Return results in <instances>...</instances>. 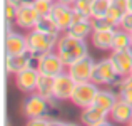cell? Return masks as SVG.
Segmentation results:
<instances>
[{
	"instance_id": "1",
	"label": "cell",
	"mask_w": 132,
	"mask_h": 126,
	"mask_svg": "<svg viewBox=\"0 0 132 126\" xmlns=\"http://www.w3.org/2000/svg\"><path fill=\"white\" fill-rule=\"evenodd\" d=\"M55 51H57L59 55L64 59V62H65L67 67L70 64H74L75 61L89 55V47H87V44H85V39L74 37L69 32H65L62 37H59Z\"/></svg>"
},
{
	"instance_id": "2",
	"label": "cell",
	"mask_w": 132,
	"mask_h": 126,
	"mask_svg": "<svg viewBox=\"0 0 132 126\" xmlns=\"http://www.w3.org/2000/svg\"><path fill=\"white\" fill-rule=\"evenodd\" d=\"M27 40H29V52L35 57H40V55L47 54L57 47L59 34H47L32 29L27 34Z\"/></svg>"
},
{
	"instance_id": "3",
	"label": "cell",
	"mask_w": 132,
	"mask_h": 126,
	"mask_svg": "<svg viewBox=\"0 0 132 126\" xmlns=\"http://www.w3.org/2000/svg\"><path fill=\"white\" fill-rule=\"evenodd\" d=\"M124 76H120L117 72V69L114 67V64L110 62V59H102V61L95 62V67L92 72V81L99 86H114V84L120 82Z\"/></svg>"
},
{
	"instance_id": "4",
	"label": "cell",
	"mask_w": 132,
	"mask_h": 126,
	"mask_svg": "<svg viewBox=\"0 0 132 126\" xmlns=\"http://www.w3.org/2000/svg\"><path fill=\"white\" fill-rule=\"evenodd\" d=\"M97 93H99V84H95L94 81H85V82H77L75 89L72 93L70 101L75 104L77 108L84 109V108L94 104Z\"/></svg>"
},
{
	"instance_id": "5",
	"label": "cell",
	"mask_w": 132,
	"mask_h": 126,
	"mask_svg": "<svg viewBox=\"0 0 132 126\" xmlns=\"http://www.w3.org/2000/svg\"><path fill=\"white\" fill-rule=\"evenodd\" d=\"M40 13L37 12L34 0H27V2L20 3L17 7V15H15V24L19 29L22 30H32L35 29V24L39 20Z\"/></svg>"
},
{
	"instance_id": "6",
	"label": "cell",
	"mask_w": 132,
	"mask_h": 126,
	"mask_svg": "<svg viewBox=\"0 0 132 126\" xmlns=\"http://www.w3.org/2000/svg\"><path fill=\"white\" fill-rule=\"evenodd\" d=\"M37 67H39L40 72L44 74H50V76H59L60 72H65V62L64 59L59 55L57 51H50L47 54L37 57Z\"/></svg>"
},
{
	"instance_id": "7",
	"label": "cell",
	"mask_w": 132,
	"mask_h": 126,
	"mask_svg": "<svg viewBox=\"0 0 132 126\" xmlns=\"http://www.w3.org/2000/svg\"><path fill=\"white\" fill-rule=\"evenodd\" d=\"M23 114L27 118H35V116H44L50 114V104L48 99L40 96L39 93H30V96L23 101Z\"/></svg>"
},
{
	"instance_id": "8",
	"label": "cell",
	"mask_w": 132,
	"mask_h": 126,
	"mask_svg": "<svg viewBox=\"0 0 132 126\" xmlns=\"http://www.w3.org/2000/svg\"><path fill=\"white\" fill-rule=\"evenodd\" d=\"M95 67V62L90 55L75 61L74 64H70L67 67V72L75 79V82H85V81H92V72Z\"/></svg>"
},
{
	"instance_id": "9",
	"label": "cell",
	"mask_w": 132,
	"mask_h": 126,
	"mask_svg": "<svg viewBox=\"0 0 132 126\" xmlns=\"http://www.w3.org/2000/svg\"><path fill=\"white\" fill-rule=\"evenodd\" d=\"M50 15L54 17L59 30H60V32H67L69 27L74 22V7L69 5V3H62V2H57V0H55Z\"/></svg>"
},
{
	"instance_id": "10",
	"label": "cell",
	"mask_w": 132,
	"mask_h": 126,
	"mask_svg": "<svg viewBox=\"0 0 132 126\" xmlns=\"http://www.w3.org/2000/svg\"><path fill=\"white\" fill-rule=\"evenodd\" d=\"M40 71L37 66H30V67L20 71L15 74V84L22 93H35L37 91V82H39Z\"/></svg>"
},
{
	"instance_id": "11",
	"label": "cell",
	"mask_w": 132,
	"mask_h": 126,
	"mask_svg": "<svg viewBox=\"0 0 132 126\" xmlns=\"http://www.w3.org/2000/svg\"><path fill=\"white\" fill-rule=\"evenodd\" d=\"M75 79L69 72H60L55 76L54 81V97L59 101H67L72 97V93L75 89Z\"/></svg>"
},
{
	"instance_id": "12",
	"label": "cell",
	"mask_w": 132,
	"mask_h": 126,
	"mask_svg": "<svg viewBox=\"0 0 132 126\" xmlns=\"http://www.w3.org/2000/svg\"><path fill=\"white\" fill-rule=\"evenodd\" d=\"M109 59L120 76H129L132 72V47L114 49L110 52Z\"/></svg>"
},
{
	"instance_id": "13",
	"label": "cell",
	"mask_w": 132,
	"mask_h": 126,
	"mask_svg": "<svg viewBox=\"0 0 132 126\" xmlns=\"http://www.w3.org/2000/svg\"><path fill=\"white\" fill-rule=\"evenodd\" d=\"M30 66H37V57L32 55L30 52L25 54H19V55H7L5 59V69L9 74H19L20 71L30 67Z\"/></svg>"
},
{
	"instance_id": "14",
	"label": "cell",
	"mask_w": 132,
	"mask_h": 126,
	"mask_svg": "<svg viewBox=\"0 0 132 126\" xmlns=\"http://www.w3.org/2000/svg\"><path fill=\"white\" fill-rule=\"evenodd\" d=\"M70 36L79 37V39H87L89 36H92L94 25H92V17H85L82 13L74 10V22L67 30Z\"/></svg>"
},
{
	"instance_id": "15",
	"label": "cell",
	"mask_w": 132,
	"mask_h": 126,
	"mask_svg": "<svg viewBox=\"0 0 132 126\" xmlns=\"http://www.w3.org/2000/svg\"><path fill=\"white\" fill-rule=\"evenodd\" d=\"M5 52L7 55H19L29 52V40L27 36L17 32H9L5 39Z\"/></svg>"
},
{
	"instance_id": "16",
	"label": "cell",
	"mask_w": 132,
	"mask_h": 126,
	"mask_svg": "<svg viewBox=\"0 0 132 126\" xmlns=\"http://www.w3.org/2000/svg\"><path fill=\"white\" fill-rule=\"evenodd\" d=\"M107 116L109 113L104 109H100L95 104H90V106L84 108L80 111V121L87 126H99V124H105L107 123Z\"/></svg>"
},
{
	"instance_id": "17",
	"label": "cell",
	"mask_w": 132,
	"mask_h": 126,
	"mask_svg": "<svg viewBox=\"0 0 132 126\" xmlns=\"http://www.w3.org/2000/svg\"><path fill=\"white\" fill-rule=\"evenodd\" d=\"M110 120L119 124H130L132 123V103H127L126 99H117L114 108L110 109Z\"/></svg>"
},
{
	"instance_id": "18",
	"label": "cell",
	"mask_w": 132,
	"mask_h": 126,
	"mask_svg": "<svg viewBox=\"0 0 132 126\" xmlns=\"http://www.w3.org/2000/svg\"><path fill=\"white\" fill-rule=\"evenodd\" d=\"M117 99H119V96L116 94V91H114L112 87H109V89H99L95 99H94V104L110 114V109H112L114 104L117 103Z\"/></svg>"
},
{
	"instance_id": "19",
	"label": "cell",
	"mask_w": 132,
	"mask_h": 126,
	"mask_svg": "<svg viewBox=\"0 0 132 126\" xmlns=\"http://www.w3.org/2000/svg\"><path fill=\"white\" fill-rule=\"evenodd\" d=\"M114 32L116 30H94L92 32V45L100 51H112V42H114Z\"/></svg>"
},
{
	"instance_id": "20",
	"label": "cell",
	"mask_w": 132,
	"mask_h": 126,
	"mask_svg": "<svg viewBox=\"0 0 132 126\" xmlns=\"http://www.w3.org/2000/svg\"><path fill=\"white\" fill-rule=\"evenodd\" d=\"M54 81H55V76H50V74H44V72H40L39 82H37V91H35V93H39L40 96L47 97V99L54 97Z\"/></svg>"
},
{
	"instance_id": "21",
	"label": "cell",
	"mask_w": 132,
	"mask_h": 126,
	"mask_svg": "<svg viewBox=\"0 0 132 126\" xmlns=\"http://www.w3.org/2000/svg\"><path fill=\"white\" fill-rule=\"evenodd\" d=\"M110 87L116 91V94L120 99H126L127 103H132V74L124 76L122 81L110 86Z\"/></svg>"
},
{
	"instance_id": "22",
	"label": "cell",
	"mask_w": 132,
	"mask_h": 126,
	"mask_svg": "<svg viewBox=\"0 0 132 126\" xmlns=\"http://www.w3.org/2000/svg\"><path fill=\"white\" fill-rule=\"evenodd\" d=\"M127 10H129L127 0H110V9H109V12H107V17L119 25L122 15L127 12Z\"/></svg>"
},
{
	"instance_id": "23",
	"label": "cell",
	"mask_w": 132,
	"mask_h": 126,
	"mask_svg": "<svg viewBox=\"0 0 132 126\" xmlns=\"http://www.w3.org/2000/svg\"><path fill=\"white\" fill-rule=\"evenodd\" d=\"M35 29L40 30V32H47V34H59L60 32L57 24H55V20H54V17H52L50 13L39 17V20H37V24H35Z\"/></svg>"
},
{
	"instance_id": "24",
	"label": "cell",
	"mask_w": 132,
	"mask_h": 126,
	"mask_svg": "<svg viewBox=\"0 0 132 126\" xmlns=\"http://www.w3.org/2000/svg\"><path fill=\"white\" fill-rule=\"evenodd\" d=\"M130 47V36L127 30L117 27L114 32V42H112V51L114 49H127Z\"/></svg>"
},
{
	"instance_id": "25",
	"label": "cell",
	"mask_w": 132,
	"mask_h": 126,
	"mask_svg": "<svg viewBox=\"0 0 132 126\" xmlns=\"http://www.w3.org/2000/svg\"><path fill=\"white\" fill-rule=\"evenodd\" d=\"M92 25H94V30H116L117 27H119L107 15H104V17H92Z\"/></svg>"
},
{
	"instance_id": "26",
	"label": "cell",
	"mask_w": 132,
	"mask_h": 126,
	"mask_svg": "<svg viewBox=\"0 0 132 126\" xmlns=\"http://www.w3.org/2000/svg\"><path fill=\"white\" fill-rule=\"evenodd\" d=\"M110 9V0H94L92 3V17H104Z\"/></svg>"
},
{
	"instance_id": "27",
	"label": "cell",
	"mask_w": 132,
	"mask_h": 126,
	"mask_svg": "<svg viewBox=\"0 0 132 126\" xmlns=\"http://www.w3.org/2000/svg\"><path fill=\"white\" fill-rule=\"evenodd\" d=\"M92 3L94 0H75V3L72 7H74L75 12L82 13L85 17H92Z\"/></svg>"
},
{
	"instance_id": "28",
	"label": "cell",
	"mask_w": 132,
	"mask_h": 126,
	"mask_svg": "<svg viewBox=\"0 0 132 126\" xmlns=\"http://www.w3.org/2000/svg\"><path fill=\"white\" fill-rule=\"evenodd\" d=\"M34 5H35L37 12L40 15H48L52 12V7H54V2L50 0H34Z\"/></svg>"
},
{
	"instance_id": "29",
	"label": "cell",
	"mask_w": 132,
	"mask_h": 126,
	"mask_svg": "<svg viewBox=\"0 0 132 126\" xmlns=\"http://www.w3.org/2000/svg\"><path fill=\"white\" fill-rule=\"evenodd\" d=\"M119 27H120V29H124V30H127V32H130V30H132V10H127V12L122 15Z\"/></svg>"
},
{
	"instance_id": "30",
	"label": "cell",
	"mask_w": 132,
	"mask_h": 126,
	"mask_svg": "<svg viewBox=\"0 0 132 126\" xmlns=\"http://www.w3.org/2000/svg\"><path fill=\"white\" fill-rule=\"evenodd\" d=\"M17 7H19V5H15V3H12V2L5 3V20H7V22H13V20H15Z\"/></svg>"
},
{
	"instance_id": "31",
	"label": "cell",
	"mask_w": 132,
	"mask_h": 126,
	"mask_svg": "<svg viewBox=\"0 0 132 126\" xmlns=\"http://www.w3.org/2000/svg\"><path fill=\"white\" fill-rule=\"evenodd\" d=\"M57 2H62V3H69V5H74L75 0H57Z\"/></svg>"
},
{
	"instance_id": "32",
	"label": "cell",
	"mask_w": 132,
	"mask_h": 126,
	"mask_svg": "<svg viewBox=\"0 0 132 126\" xmlns=\"http://www.w3.org/2000/svg\"><path fill=\"white\" fill-rule=\"evenodd\" d=\"M7 2H12V3H15V5H20V3L27 2V0H7Z\"/></svg>"
},
{
	"instance_id": "33",
	"label": "cell",
	"mask_w": 132,
	"mask_h": 126,
	"mask_svg": "<svg viewBox=\"0 0 132 126\" xmlns=\"http://www.w3.org/2000/svg\"><path fill=\"white\" fill-rule=\"evenodd\" d=\"M127 3H129V10H132V0H127Z\"/></svg>"
},
{
	"instance_id": "34",
	"label": "cell",
	"mask_w": 132,
	"mask_h": 126,
	"mask_svg": "<svg viewBox=\"0 0 132 126\" xmlns=\"http://www.w3.org/2000/svg\"><path fill=\"white\" fill-rule=\"evenodd\" d=\"M129 36H130V47H132V30L129 32Z\"/></svg>"
},
{
	"instance_id": "35",
	"label": "cell",
	"mask_w": 132,
	"mask_h": 126,
	"mask_svg": "<svg viewBox=\"0 0 132 126\" xmlns=\"http://www.w3.org/2000/svg\"><path fill=\"white\" fill-rule=\"evenodd\" d=\"M50 2H55V0H50Z\"/></svg>"
},
{
	"instance_id": "36",
	"label": "cell",
	"mask_w": 132,
	"mask_h": 126,
	"mask_svg": "<svg viewBox=\"0 0 132 126\" xmlns=\"http://www.w3.org/2000/svg\"><path fill=\"white\" fill-rule=\"evenodd\" d=\"M130 74H132V72H130Z\"/></svg>"
}]
</instances>
